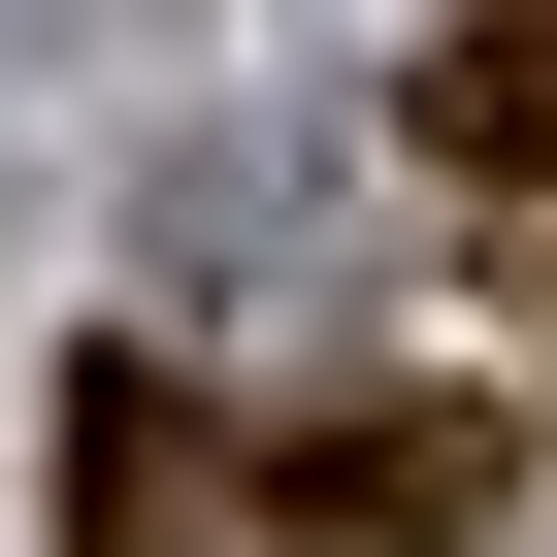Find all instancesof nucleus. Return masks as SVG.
<instances>
[{"mask_svg": "<svg viewBox=\"0 0 557 557\" xmlns=\"http://www.w3.org/2000/svg\"><path fill=\"white\" fill-rule=\"evenodd\" d=\"M426 132H459V164H492V197H557V34H492V66H459V99H426Z\"/></svg>", "mask_w": 557, "mask_h": 557, "instance_id": "f257e3e1", "label": "nucleus"}]
</instances>
